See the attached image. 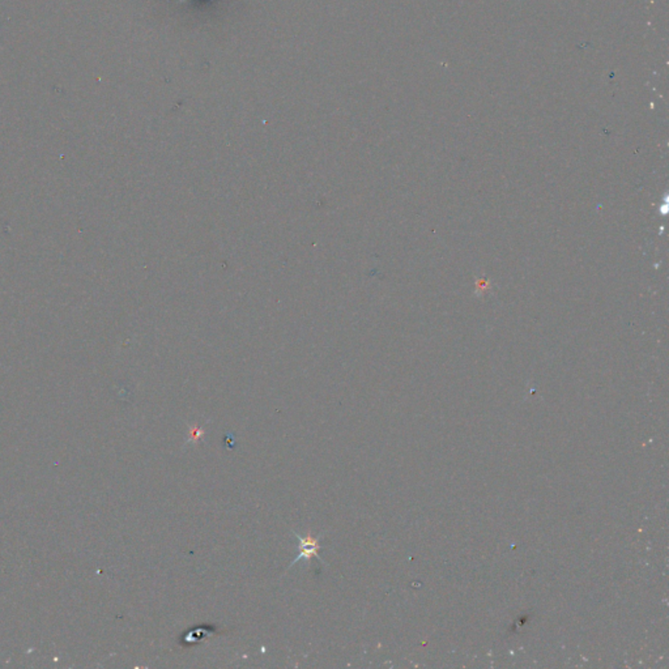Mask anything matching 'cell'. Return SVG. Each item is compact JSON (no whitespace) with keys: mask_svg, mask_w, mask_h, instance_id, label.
Masks as SVG:
<instances>
[{"mask_svg":"<svg viewBox=\"0 0 669 669\" xmlns=\"http://www.w3.org/2000/svg\"><path fill=\"white\" fill-rule=\"evenodd\" d=\"M204 434L203 429L199 427H190V432H189V442H193V444H196L199 442L201 439V437Z\"/></svg>","mask_w":669,"mask_h":669,"instance_id":"7a4b0ae2","label":"cell"},{"mask_svg":"<svg viewBox=\"0 0 669 669\" xmlns=\"http://www.w3.org/2000/svg\"><path fill=\"white\" fill-rule=\"evenodd\" d=\"M298 537L300 540V544H298V549H300V554L296 557V560L293 561L292 565H294L297 561L302 560V558H306V560H310L311 557H317L319 558V546L318 539H315L314 536L308 535L305 537L302 536L296 535ZM320 560V558H319Z\"/></svg>","mask_w":669,"mask_h":669,"instance_id":"6da1fadb","label":"cell"}]
</instances>
